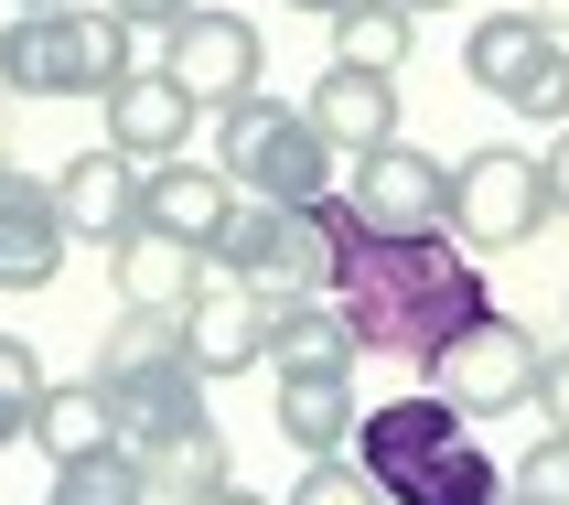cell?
<instances>
[{
  "instance_id": "obj_1",
  "label": "cell",
  "mask_w": 569,
  "mask_h": 505,
  "mask_svg": "<svg viewBox=\"0 0 569 505\" xmlns=\"http://www.w3.org/2000/svg\"><path fill=\"white\" fill-rule=\"evenodd\" d=\"M333 313L355 323L366 355H398L430 377L451 355V334L473 313H495V280L473 269L462 237H377L333 184Z\"/></svg>"
},
{
  "instance_id": "obj_2",
  "label": "cell",
  "mask_w": 569,
  "mask_h": 505,
  "mask_svg": "<svg viewBox=\"0 0 569 505\" xmlns=\"http://www.w3.org/2000/svg\"><path fill=\"white\" fill-rule=\"evenodd\" d=\"M473 419L451 409L441 387H419V398H387V409H355V463L377 474L387 505H495L506 495V463L483 442H462Z\"/></svg>"
},
{
  "instance_id": "obj_3",
  "label": "cell",
  "mask_w": 569,
  "mask_h": 505,
  "mask_svg": "<svg viewBox=\"0 0 569 505\" xmlns=\"http://www.w3.org/2000/svg\"><path fill=\"white\" fill-rule=\"evenodd\" d=\"M87 377L108 387L119 452H151V442H172V430H193V419H216L204 409V366L183 355V313H129L119 301V323H108V345H97Z\"/></svg>"
},
{
  "instance_id": "obj_4",
  "label": "cell",
  "mask_w": 569,
  "mask_h": 505,
  "mask_svg": "<svg viewBox=\"0 0 569 505\" xmlns=\"http://www.w3.org/2000/svg\"><path fill=\"white\" fill-rule=\"evenodd\" d=\"M129 43H140V32H129L119 11H97V0H76V11H0V97H11V108L108 97L129 65H140Z\"/></svg>"
},
{
  "instance_id": "obj_5",
  "label": "cell",
  "mask_w": 569,
  "mask_h": 505,
  "mask_svg": "<svg viewBox=\"0 0 569 505\" xmlns=\"http://www.w3.org/2000/svg\"><path fill=\"white\" fill-rule=\"evenodd\" d=\"M216 161L237 194H269V205H312V194L345 184V151L312 129V108H290V97H237L216 108Z\"/></svg>"
},
{
  "instance_id": "obj_6",
  "label": "cell",
  "mask_w": 569,
  "mask_h": 505,
  "mask_svg": "<svg viewBox=\"0 0 569 505\" xmlns=\"http://www.w3.org/2000/svg\"><path fill=\"white\" fill-rule=\"evenodd\" d=\"M548 216H559V205H548V161H538V151H516V140H483V151L451 161V237H462L473 258L527 248Z\"/></svg>"
},
{
  "instance_id": "obj_7",
  "label": "cell",
  "mask_w": 569,
  "mask_h": 505,
  "mask_svg": "<svg viewBox=\"0 0 569 505\" xmlns=\"http://www.w3.org/2000/svg\"><path fill=\"white\" fill-rule=\"evenodd\" d=\"M538 334L506 313H473L462 334H451V355L430 366V387H441L462 419H516V409H538Z\"/></svg>"
},
{
  "instance_id": "obj_8",
  "label": "cell",
  "mask_w": 569,
  "mask_h": 505,
  "mask_svg": "<svg viewBox=\"0 0 569 505\" xmlns=\"http://www.w3.org/2000/svg\"><path fill=\"white\" fill-rule=\"evenodd\" d=\"M345 205L377 237H451V161H430L419 140H377L345 161Z\"/></svg>"
},
{
  "instance_id": "obj_9",
  "label": "cell",
  "mask_w": 569,
  "mask_h": 505,
  "mask_svg": "<svg viewBox=\"0 0 569 505\" xmlns=\"http://www.w3.org/2000/svg\"><path fill=\"white\" fill-rule=\"evenodd\" d=\"M161 65H172V87L193 108H237V97L269 76V43H258L248 11H216V0H193L183 22L161 32Z\"/></svg>"
},
{
  "instance_id": "obj_10",
  "label": "cell",
  "mask_w": 569,
  "mask_h": 505,
  "mask_svg": "<svg viewBox=\"0 0 569 505\" xmlns=\"http://www.w3.org/2000/svg\"><path fill=\"white\" fill-rule=\"evenodd\" d=\"M140 194H151V161H129L119 140L54 161V205H64V226H76L87 248H119L129 226H140Z\"/></svg>"
},
{
  "instance_id": "obj_11",
  "label": "cell",
  "mask_w": 569,
  "mask_h": 505,
  "mask_svg": "<svg viewBox=\"0 0 569 505\" xmlns=\"http://www.w3.org/2000/svg\"><path fill=\"white\" fill-rule=\"evenodd\" d=\"M183 355L204 366V387L216 377H248V366H269V301H258V280H204L183 301Z\"/></svg>"
},
{
  "instance_id": "obj_12",
  "label": "cell",
  "mask_w": 569,
  "mask_h": 505,
  "mask_svg": "<svg viewBox=\"0 0 569 505\" xmlns=\"http://www.w3.org/2000/svg\"><path fill=\"white\" fill-rule=\"evenodd\" d=\"M64 248H76V226H64L54 184H32V172L0 161V290H43L64 269Z\"/></svg>"
},
{
  "instance_id": "obj_13",
  "label": "cell",
  "mask_w": 569,
  "mask_h": 505,
  "mask_svg": "<svg viewBox=\"0 0 569 505\" xmlns=\"http://www.w3.org/2000/svg\"><path fill=\"white\" fill-rule=\"evenodd\" d=\"M301 108H312V129L322 140H333V151H377V140H398V76H387V65H322L312 76V97H301Z\"/></svg>"
},
{
  "instance_id": "obj_14",
  "label": "cell",
  "mask_w": 569,
  "mask_h": 505,
  "mask_svg": "<svg viewBox=\"0 0 569 505\" xmlns=\"http://www.w3.org/2000/svg\"><path fill=\"white\" fill-rule=\"evenodd\" d=\"M97 108H108V140H119L129 161H172V151L193 140V119H204V108L172 87V65H129Z\"/></svg>"
},
{
  "instance_id": "obj_15",
  "label": "cell",
  "mask_w": 569,
  "mask_h": 505,
  "mask_svg": "<svg viewBox=\"0 0 569 505\" xmlns=\"http://www.w3.org/2000/svg\"><path fill=\"white\" fill-rule=\"evenodd\" d=\"M548 55H559V22H548V11H473V22H462V76H473L495 108H506Z\"/></svg>"
},
{
  "instance_id": "obj_16",
  "label": "cell",
  "mask_w": 569,
  "mask_h": 505,
  "mask_svg": "<svg viewBox=\"0 0 569 505\" xmlns=\"http://www.w3.org/2000/svg\"><path fill=\"white\" fill-rule=\"evenodd\" d=\"M108 280H119L129 313H183V301L216 280V269H204V248H183V237H161V226H129L119 248H108Z\"/></svg>"
},
{
  "instance_id": "obj_17",
  "label": "cell",
  "mask_w": 569,
  "mask_h": 505,
  "mask_svg": "<svg viewBox=\"0 0 569 505\" xmlns=\"http://www.w3.org/2000/svg\"><path fill=\"white\" fill-rule=\"evenodd\" d=\"M269 419L280 442L312 463V452H345L355 442V366H301V377H269Z\"/></svg>"
},
{
  "instance_id": "obj_18",
  "label": "cell",
  "mask_w": 569,
  "mask_h": 505,
  "mask_svg": "<svg viewBox=\"0 0 569 505\" xmlns=\"http://www.w3.org/2000/svg\"><path fill=\"white\" fill-rule=\"evenodd\" d=\"M226 205H237V184H226V161H151V194H140V226H161V237H183V248H204L226 226Z\"/></svg>"
},
{
  "instance_id": "obj_19",
  "label": "cell",
  "mask_w": 569,
  "mask_h": 505,
  "mask_svg": "<svg viewBox=\"0 0 569 505\" xmlns=\"http://www.w3.org/2000/svg\"><path fill=\"white\" fill-rule=\"evenodd\" d=\"M226 474H237V463H226V430H216V419H193V430H172V442L140 452V484H151V505H204Z\"/></svg>"
},
{
  "instance_id": "obj_20",
  "label": "cell",
  "mask_w": 569,
  "mask_h": 505,
  "mask_svg": "<svg viewBox=\"0 0 569 505\" xmlns=\"http://www.w3.org/2000/svg\"><path fill=\"white\" fill-rule=\"evenodd\" d=\"M119 430H108V387L97 377H64V387H43V409H32V452L43 463H76V452H108Z\"/></svg>"
},
{
  "instance_id": "obj_21",
  "label": "cell",
  "mask_w": 569,
  "mask_h": 505,
  "mask_svg": "<svg viewBox=\"0 0 569 505\" xmlns=\"http://www.w3.org/2000/svg\"><path fill=\"white\" fill-rule=\"evenodd\" d=\"M333 55L398 76V65L419 55V11H398V0H345V11H333Z\"/></svg>"
},
{
  "instance_id": "obj_22",
  "label": "cell",
  "mask_w": 569,
  "mask_h": 505,
  "mask_svg": "<svg viewBox=\"0 0 569 505\" xmlns=\"http://www.w3.org/2000/svg\"><path fill=\"white\" fill-rule=\"evenodd\" d=\"M43 505H151V484H140V452H76V463H54V495Z\"/></svg>"
},
{
  "instance_id": "obj_23",
  "label": "cell",
  "mask_w": 569,
  "mask_h": 505,
  "mask_svg": "<svg viewBox=\"0 0 569 505\" xmlns=\"http://www.w3.org/2000/svg\"><path fill=\"white\" fill-rule=\"evenodd\" d=\"M43 387H54V377H43V355H32L22 334H0V452L32 442V409H43Z\"/></svg>"
},
{
  "instance_id": "obj_24",
  "label": "cell",
  "mask_w": 569,
  "mask_h": 505,
  "mask_svg": "<svg viewBox=\"0 0 569 505\" xmlns=\"http://www.w3.org/2000/svg\"><path fill=\"white\" fill-rule=\"evenodd\" d=\"M290 505H387V495H377V474H366L355 452H312L301 484H290Z\"/></svg>"
},
{
  "instance_id": "obj_25",
  "label": "cell",
  "mask_w": 569,
  "mask_h": 505,
  "mask_svg": "<svg viewBox=\"0 0 569 505\" xmlns=\"http://www.w3.org/2000/svg\"><path fill=\"white\" fill-rule=\"evenodd\" d=\"M506 495H527V505H569V430L527 442V463L506 474Z\"/></svg>"
},
{
  "instance_id": "obj_26",
  "label": "cell",
  "mask_w": 569,
  "mask_h": 505,
  "mask_svg": "<svg viewBox=\"0 0 569 505\" xmlns=\"http://www.w3.org/2000/svg\"><path fill=\"white\" fill-rule=\"evenodd\" d=\"M506 108H516V119H538V129H569V43H559V55H548L538 76L506 97Z\"/></svg>"
},
{
  "instance_id": "obj_27",
  "label": "cell",
  "mask_w": 569,
  "mask_h": 505,
  "mask_svg": "<svg viewBox=\"0 0 569 505\" xmlns=\"http://www.w3.org/2000/svg\"><path fill=\"white\" fill-rule=\"evenodd\" d=\"M108 11H119L129 32H172V22H183V11H193V0H108Z\"/></svg>"
},
{
  "instance_id": "obj_28",
  "label": "cell",
  "mask_w": 569,
  "mask_h": 505,
  "mask_svg": "<svg viewBox=\"0 0 569 505\" xmlns=\"http://www.w3.org/2000/svg\"><path fill=\"white\" fill-rule=\"evenodd\" d=\"M538 409H548V430H569V355L538 366Z\"/></svg>"
},
{
  "instance_id": "obj_29",
  "label": "cell",
  "mask_w": 569,
  "mask_h": 505,
  "mask_svg": "<svg viewBox=\"0 0 569 505\" xmlns=\"http://www.w3.org/2000/svg\"><path fill=\"white\" fill-rule=\"evenodd\" d=\"M538 161H548V205H559V216H569V129H559V140H548Z\"/></svg>"
},
{
  "instance_id": "obj_30",
  "label": "cell",
  "mask_w": 569,
  "mask_h": 505,
  "mask_svg": "<svg viewBox=\"0 0 569 505\" xmlns=\"http://www.w3.org/2000/svg\"><path fill=\"white\" fill-rule=\"evenodd\" d=\"M204 505H269V495H248V484L226 474V484H216V495H204Z\"/></svg>"
},
{
  "instance_id": "obj_31",
  "label": "cell",
  "mask_w": 569,
  "mask_h": 505,
  "mask_svg": "<svg viewBox=\"0 0 569 505\" xmlns=\"http://www.w3.org/2000/svg\"><path fill=\"white\" fill-rule=\"evenodd\" d=\"M280 11H312V22H333V11H345V0H280Z\"/></svg>"
},
{
  "instance_id": "obj_32",
  "label": "cell",
  "mask_w": 569,
  "mask_h": 505,
  "mask_svg": "<svg viewBox=\"0 0 569 505\" xmlns=\"http://www.w3.org/2000/svg\"><path fill=\"white\" fill-rule=\"evenodd\" d=\"M398 11H462V0H398Z\"/></svg>"
},
{
  "instance_id": "obj_33",
  "label": "cell",
  "mask_w": 569,
  "mask_h": 505,
  "mask_svg": "<svg viewBox=\"0 0 569 505\" xmlns=\"http://www.w3.org/2000/svg\"><path fill=\"white\" fill-rule=\"evenodd\" d=\"M11 11H76V0H11Z\"/></svg>"
},
{
  "instance_id": "obj_34",
  "label": "cell",
  "mask_w": 569,
  "mask_h": 505,
  "mask_svg": "<svg viewBox=\"0 0 569 505\" xmlns=\"http://www.w3.org/2000/svg\"><path fill=\"white\" fill-rule=\"evenodd\" d=\"M495 505H527V495H495Z\"/></svg>"
},
{
  "instance_id": "obj_35",
  "label": "cell",
  "mask_w": 569,
  "mask_h": 505,
  "mask_svg": "<svg viewBox=\"0 0 569 505\" xmlns=\"http://www.w3.org/2000/svg\"><path fill=\"white\" fill-rule=\"evenodd\" d=\"M0 11H11V0H0Z\"/></svg>"
}]
</instances>
